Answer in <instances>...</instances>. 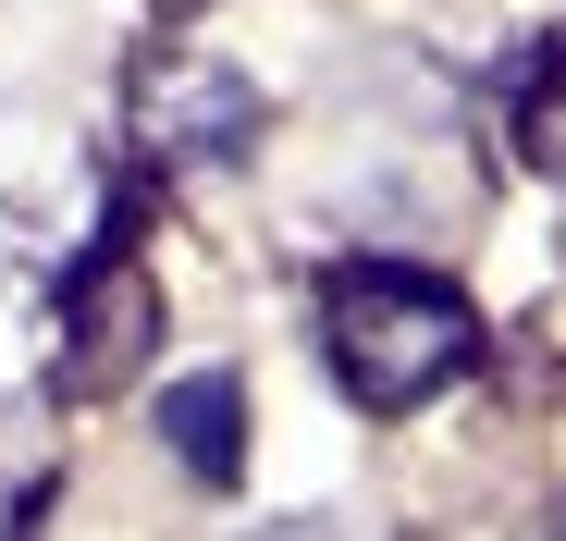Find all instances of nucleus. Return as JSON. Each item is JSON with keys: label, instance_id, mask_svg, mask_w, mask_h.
<instances>
[{"label": "nucleus", "instance_id": "nucleus-1", "mask_svg": "<svg viewBox=\"0 0 566 541\" xmlns=\"http://www.w3.org/2000/svg\"><path fill=\"white\" fill-rule=\"evenodd\" d=\"M321 332H333L345 394H357V406H382V418L431 406V394L468 370V357H481V320H468V296L431 284V270H395V258L345 270L333 308H321Z\"/></svg>", "mask_w": 566, "mask_h": 541}, {"label": "nucleus", "instance_id": "nucleus-2", "mask_svg": "<svg viewBox=\"0 0 566 541\" xmlns=\"http://www.w3.org/2000/svg\"><path fill=\"white\" fill-rule=\"evenodd\" d=\"M136 136H148L160 160H234V148L259 136V86L222 74V62H198V50H160V62L136 74Z\"/></svg>", "mask_w": 566, "mask_h": 541}, {"label": "nucleus", "instance_id": "nucleus-3", "mask_svg": "<svg viewBox=\"0 0 566 541\" xmlns=\"http://www.w3.org/2000/svg\"><path fill=\"white\" fill-rule=\"evenodd\" d=\"M74 394H99V382H124L136 370V357H148V332H160V296H148V270L136 258H99V270H86V284H74Z\"/></svg>", "mask_w": 566, "mask_h": 541}, {"label": "nucleus", "instance_id": "nucleus-4", "mask_svg": "<svg viewBox=\"0 0 566 541\" xmlns=\"http://www.w3.org/2000/svg\"><path fill=\"white\" fill-rule=\"evenodd\" d=\"M234 418H247L234 370H198V382H172V406H160V431L185 443V468H198V480H234Z\"/></svg>", "mask_w": 566, "mask_h": 541}, {"label": "nucleus", "instance_id": "nucleus-5", "mask_svg": "<svg viewBox=\"0 0 566 541\" xmlns=\"http://www.w3.org/2000/svg\"><path fill=\"white\" fill-rule=\"evenodd\" d=\"M517 136H530V172H554V185H566V74L530 99V124H517Z\"/></svg>", "mask_w": 566, "mask_h": 541}, {"label": "nucleus", "instance_id": "nucleus-6", "mask_svg": "<svg viewBox=\"0 0 566 541\" xmlns=\"http://www.w3.org/2000/svg\"><path fill=\"white\" fill-rule=\"evenodd\" d=\"M172 13H185V0H172Z\"/></svg>", "mask_w": 566, "mask_h": 541}]
</instances>
